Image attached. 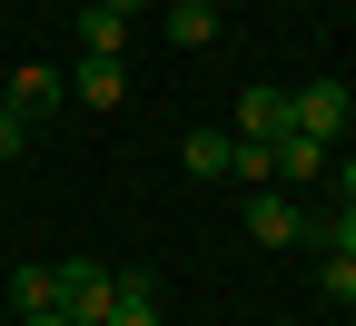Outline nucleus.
<instances>
[{
  "label": "nucleus",
  "instance_id": "15",
  "mask_svg": "<svg viewBox=\"0 0 356 326\" xmlns=\"http://www.w3.org/2000/svg\"><path fill=\"white\" fill-rule=\"evenodd\" d=\"M20 149H30V119H20V109H0V168H10Z\"/></svg>",
  "mask_w": 356,
  "mask_h": 326
},
{
  "label": "nucleus",
  "instance_id": "11",
  "mask_svg": "<svg viewBox=\"0 0 356 326\" xmlns=\"http://www.w3.org/2000/svg\"><path fill=\"white\" fill-rule=\"evenodd\" d=\"M168 40H178V50H208V40H218V10H208V0H168Z\"/></svg>",
  "mask_w": 356,
  "mask_h": 326
},
{
  "label": "nucleus",
  "instance_id": "13",
  "mask_svg": "<svg viewBox=\"0 0 356 326\" xmlns=\"http://www.w3.org/2000/svg\"><path fill=\"white\" fill-rule=\"evenodd\" d=\"M317 297L327 307H356V257H337V247L317 257Z\"/></svg>",
  "mask_w": 356,
  "mask_h": 326
},
{
  "label": "nucleus",
  "instance_id": "16",
  "mask_svg": "<svg viewBox=\"0 0 356 326\" xmlns=\"http://www.w3.org/2000/svg\"><path fill=\"white\" fill-rule=\"evenodd\" d=\"M317 238H327V247H337V257H356V208H337V218H327V227H317Z\"/></svg>",
  "mask_w": 356,
  "mask_h": 326
},
{
  "label": "nucleus",
  "instance_id": "3",
  "mask_svg": "<svg viewBox=\"0 0 356 326\" xmlns=\"http://www.w3.org/2000/svg\"><path fill=\"white\" fill-rule=\"evenodd\" d=\"M346 89L337 79H307V89H287V129H307V138H327V149H337V138H346Z\"/></svg>",
  "mask_w": 356,
  "mask_h": 326
},
{
  "label": "nucleus",
  "instance_id": "6",
  "mask_svg": "<svg viewBox=\"0 0 356 326\" xmlns=\"http://www.w3.org/2000/svg\"><path fill=\"white\" fill-rule=\"evenodd\" d=\"M267 149H277V178H287V188H307V178H317L337 149H327V138H307V129H277V138H267Z\"/></svg>",
  "mask_w": 356,
  "mask_h": 326
},
{
  "label": "nucleus",
  "instance_id": "7",
  "mask_svg": "<svg viewBox=\"0 0 356 326\" xmlns=\"http://www.w3.org/2000/svg\"><path fill=\"white\" fill-rule=\"evenodd\" d=\"M70 99L119 109V99H129V70H119V60H79V70H70Z\"/></svg>",
  "mask_w": 356,
  "mask_h": 326
},
{
  "label": "nucleus",
  "instance_id": "19",
  "mask_svg": "<svg viewBox=\"0 0 356 326\" xmlns=\"http://www.w3.org/2000/svg\"><path fill=\"white\" fill-rule=\"evenodd\" d=\"M99 10H119V20H129V10H149V0H99Z\"/></svg>",
  "mask_w": 356,
  "mask_h": 326
},
{
  "label": "nucleus",
  "instance_id": "8",
  "mask_svg": "<svg viewBox=\"0 0 356 326\" xmlns=\"http://www.w3.org/2000/svg\"><path fill=\"white\" fill-rule=\"evenodd\" d=\"M99 326H159V287H149L139 267H129L119 287H109V316H99Z\"/></svg>",
  "mask_w": 356,
  "mask_h": 326
},
{
  "label": "nucleus",
  "instance_id": "17",
  "mask_svg": "<svg viewBox=\"0 0 356 326\" xmlns=\"http://www.w3.org/2000/svg\"><path fill=\"white\" fill-rule=\"evenodd\" d=\"M327 168H337V198L356 208V149H346V158H327Z\"/></svg>",
  "mask_w": 356,
  "mask_h": 326
},
{
  "label": "nucleus",
  "instance_id": "20",
  "mask_svg": "<svg viewBox=\"0 0 356 326\" xmlns=\"http://www.w3.org/2000/svg\"><path fill=\"white\" fill-rule=\"evenodd\" d=\"M0 109H10V89H0Z\"/></svg>",
  "mask_w": 356,
  "mask_h": 326
},
{
  "label": "nucleus",
  "instance_id": "9",
  "mask_svg": "<svg viewBox=\"0 0 356 326\" xmlns=\"http://www.w3.org/2000/svg\"><path fill=\"white\" fill-rule=\"evenodd\" d=\"M119 50H129V20L89 0V10H79V60H119Z\"/></svg>",
  "mask_w": 356,
  "mask_h": 326
},
{
  "label": "nucleus",
  "instance_id": "10",
  "mask_svg": "<svg viewBox=\"0 0 356 326\" xmlns=\"http://www.w3.org/2000/svg\"><path fill=\"white\" fill-rule=\"evenodd\" d=\"M287 129V89H238V138H277Z\"/></svg>",
  "mask_w": 356,
  "mask_h": 326
},
{
  "label": "nucleus",
  "instance_id": "1",
  "mask_svg": "<svg viewBox=\"0 0 356 326\" xmlns=\"http://www.w3.org/2000/svg\"><path fill=\"white\" fill-rule=\"evenodd\" d=\"M109 287H119V267L60 257V316H70V326H99V316H109Z\"/></svg>",
  "mask_w": 356,
  "mask_h": 326
},
{
  "label": "nucleus",
  "instance_id": "14",
  "mask_svg": "<svg viewBox=\"0 0 356 326\" xmlns=\"http://www.w3.org/2000/svg\"><path fill=\"white\" fill-rule=\"evenodd\" d=\"M228 178H248V188H267V178H277V149H267V138H238V158H228Z\"/></svg>",
  "mask_w": 356,
  "mask_h": 326
},
{
  "label": "nucleus",
  "instance_id": "18",
  "mask_svg": "<svg viewBox=\"0 0 356 326\" xmlns=\"http://www.w3.org/2000/svg\"><path fill=\"white\" fill-rule=\"evenodd\" d=\"M20 326H70V316H60V307H40V316H20Z\"/></svg>",
  "mask_w": 356,
  "mask_h": 326
},
{
  "label": "nucleus",
  "instance_id": "5",
  "mask_svg": "<svg viewBox=\"0 0 356 326\" xmlns=\"http://www.w3.org/2000/svg\"><path fill=\"white\" fill-rule=\"evenodd\" d=\"M228 158H238V129H188L178 138V168L188 178H228Z\"/></svg>",
  "mask_w": 356,
  "mask_h": 326
},
{
  "label": "nucleus",
  "instance_id": "12",
  "mask_svg": "<svg viewBox=\"0 0 356 326\" xmlns=\"http://www.w3.org/2000/svg\"><path fill=\"white\" fill-rule=\"evenodd\" d=\"M10 307H20V316H40V307H60V267H40V257H30V267L10 277Z\"/></svg>",
  "mask_w": 356,
  "mask_h": 326
},
{
  "label": "nucleus",
  "instance_id": "2",
  "mask_svg": "<svg viewBox=\"0 0 356 326\" xmlns=\"http://www.w3.org/2000/svg\"><path fill=\"white\" fill-rule=\"evenodd\" d=\"M248 238H257V247H307V238H317V218H307L287 188H257V198H248Z\"/></svg>",
  "mask_w": 356,
  "mask_h": 326
},
{
  "label": "nucleus",
  "instance_id": "4",
  "mask_svg": "<svg viewBox=\"0 0 356 326\" xmlns=\"http://www.w3.org/2000/svg\"><path fill=\"white\" fill-rule=\"evenodd\" d=\"M0 89H10V109H20V119H50V109H60V89H70V79H60L50 60H30V70H10V79H0Z\"/></svg>",
  "mask_w": 356,
  "mask_h": 326
}]
</instances>
